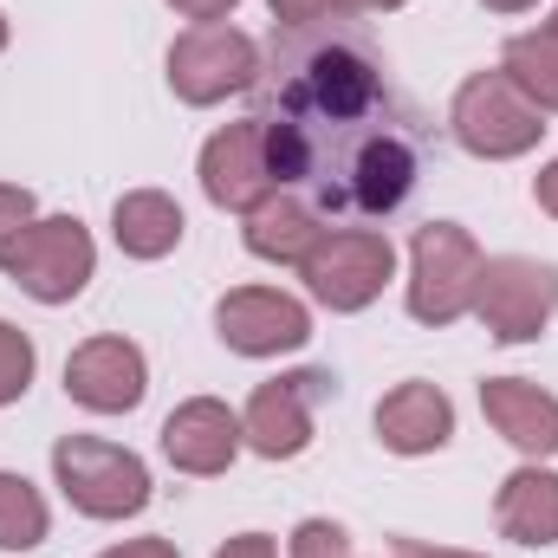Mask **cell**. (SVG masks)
<instances>
[{
	"label": "cell",
	"instance_id": "52a82bcc",
	"mask_svg": "<svg viewBox=\"0 0 558 558\" xmlns=\"http://www.w3.org/2000/svg\"><path fill=\"white\" fill-rule=\"evenodd\" d=\"M260 78V46L241 26H189L169 46V92L182 105H221L228 92H254Z\"/></svg>",
	"mask_w": 558,
	"mask_h": 558
},
{
	"label": "cell",
	"instance_id": "7402d4cb",
	"mask_svg": "<svg viewBox=\"0 0 558 558\" xmlns=\"http://www.w3.org/2000/svg\"><path fill=\"white\" fill-rule=\"evenodd\" d=\"M292 558H351V539L338 520H305L292 533Z\"/></svg>",
	"mask_w": 558,
	"mask_h": 558
},
{
	"label": "cell",
	"instance_id": "1f68e13d",
	"mask_svg": "<svg viewBox=\"0 0 558 558\" xmlns=\"http://www.w3.org/2000/svg\"><path fill=\"white\" fill-rule=\"evenodd\" d=\"M0 52H7V20H0Z\"/></svg>",
	"mask_w": 558,
	"mask_h": 558
},
{
	"label": "cell",
	"instance_id": "83f0119b",
	"mask_svg": "<svg viewBox=\"0 0 558 558\" xmlns=\"http://www.w3.org/2000/svg\"><path fill=\"white\" fill-rule=\"evenodd\" d=\"M397 558H481V553H448V546H428V539H397Z\"/></svg>",
	"mask_w": 558,
	"mask_h": 558
},
{
	"label": "cell",
	"instance_id": "7c38bea8",
	"mask_svg": "<svg viewBox=\"0 0 558 558\" xmlns=\"http://www.w3.org/2000/svg\"><path fill=\"white\" fill-rule=\"evenodd\" d=\"M143 390H149V371H143V351L131 338H85L65 357V397L85 403V410H98V416L137 410Z\"/></svg>",
	"mask_w": 558,
	"mask_h": 558
},
{
	"label": "cell",
	"instance_id": "44dd1931",
	"mask_svg": "<svg viewBox=\"0 0 558 558\" xmlns=\"http://www.w3.org/2000/svg\"><path fill=\"white\" fill-rule=\"evenodd\" d=\"M33 384V338L0 318V403H20Z\"/></svg>",
	"mask_w": 558,
	"mask_h": 558
},
{
	"label": "cell",
	"instance_id": "7a4b0ae2",
	"mask_svg": "<svg viewBox=\"0 0 558 558\" xmlns=\"http://www.w3.org/2000/svg\"><path fill=\"white\" fill-rule=\"evenodd\" d=\"M52 474H59L65 500H72L85 520H124V513H143V507H149V468H143L131 448H118V441L59 435Z\"/></svg>",
	"mask_w": 558,
	"mask_h": 558
},
{
	"label": "cell",
	"instance_id": "5bb4252c",
	"mask_svg": "<svg viewBox=\"0 0 558 558\" xmlns=\"http://www.w3.org/2000/svg\"><path fill=\"white\" fill-rule=\"evenodd\" d=\"M487 422L520 448V454H558V397L526 377H487L481 384Z\"/></svg>",
	"mask_w": 558,
	"mask_h": 558
},
{
	"label": "cell",
	"instance_id": "30bf717a",
	"mask_svg": "<svg viewBox=\"0 0 558 558\" xmlns=\"http://www.w3.org/2000/svg\"><path fill=\"white\" fill-rule=\"evenodd\" d=\"M215 331L241 357H279V351H299L312 338V312L279 286H234L215 305Z\"/></svg>",
	"mask_w": 558,
	"mask_h": 558
},
{
	"label": "cell",
	"instance_id": "4316f807",
	"mask_svg": "<svg viewBox=\"0 0 558 558\" xmlns=\"http://www.w3.org/2000/svg\"><path fill=\"white\" fill-rule=\"evenodd\" d=\"M105 558H182L169 539H124V546H111Z\"/></svg>",
	"mask_w": 558,
	"mask_h": 558
},
{
	"label": "cell",
	"instance_id": "d6a6232c",
	"mask_svg": "<svg viewBox=\"0 0 558 558\" xmlns=\"http://www.w3.org/2000/svg\"><path fill=\"white\" fill-rule=\"evenodd\" d=\"M553 33H558V20H553Z\"/></svg>",
	"mask_w": 558,
	"mask_h": 558
},
{
	"label": "cell",
	"instance_id": "f1b7e54d",
	"mask_svg": "<svg viewBox=\"0 0 558 558\" xmlns=\"http://www.w3.org/2000/svg\"><path fill=\"white\" fill-rule=\"evenodd\" d=\"M533 195H539V208H546V215H553V221H558V156H553V162H546V175L533 182Z\"/></svg>",
	"mask_w": 558,
	"mask_h": 558
},
{
	"label": "cell",
	"instance_id": "3957f363",
	"mask_svg": "<svg viewBox=\"0 0 558 558\" xmlns=\"http://www.w3.org/2000/svg\"><path fill=\"white\" fill-rule=\"evenodd\" d=\"M454 143L481 162H507V156H526L533 143L546 137V111H533L507 72H474L461 92H454Z\"/></svg>",
	"mask_w": 558,
	"mask_h": 558
},
{
	"label": "cell",
	"instance_id": "277c9868",
	"mask_svg": "<svg viewBox=\"0 0 558 558\" xmlns=\"http://www.w3.org/2000/svg\"><path fill=\"white\" fill-rule=\"evenodd\" d=\"M474 279H481V247L461 221H428L410 241V312L422 325H454L474 312Z\"/></svg>",
	"mask_w": 558,
	"mask_h": 558
},
{
	"label": "cell",
	"instance_id": "4dcf8cb0",
	"mask_svg": "<svg viewBox=\"0 0 558 558\" xmlns=\"http://www.w3.org/2000/svg\"><path fill=\"white\" fill-rule=\"evenodd\" d=\"M390 7H403V0H351V13H390Z\"/></svg>",
	"mask_w": 558,
	"mask_h": 558
},
{
	"label": "cell",
	"instance_id": "8fae6325",
	"mask_svg": "<svg viewBox=\"0 0 558 558\" xmlns=\"http://www.w3.org/2000/svg\"><path fill=\"white\" fill-rule=\"evenodd\" d=\"M202 189L215 208H234V215H254L267 195H274V162H267V131L260 118H241L228 131H215L202 149Z\"/></svg>",
	"mask_w": 558,
	"mask_h": 558
},
{
	"label": "cell",
	"instance_id": "603a6c76",
	"mask_svg": "<svg viewBox=\"0 0 558 558\" xmlns=\"http://www.w3.org/2000/svg\"><path fill=\"white\" fill-rule=\"evenodd\" d=\"M351 0H274V20L292 33V26H325V20H344Z\"/></svg>",
	"mask_w": 558,
	"mask_h": 558
},
{
	"label": "cell",
	"instance_id": "4fadbf2b",
	"mask_svg": "<svg viewBox=\"0 0 558 558\" xmlns=\"http://www.w3.org/2000/svg\"><path fill=\"white\" fill-rule=\"evenodd\" d=\"M162 454L182 474H228V461L241 454V416L215 397H195L162 422Z\"/></svg>",
	"mask_w": 558,
	"mask_h": 558
},
{
	"label": "cell",
	"instance_id": "ba28073f",
	"mask_svg": "<svg viewBox=\"0 0 558 558\" xmlns=\"http://www.w3.org/2000/svg\"><path fill=\"white\" fill-rule=\"evenodd\" d=\"M474 312H481V325H487L500 344H526V338H539V331H546V318L558 312V267L526 260V254L481 260V279H474Z\"/></svg>",
	"mask_w": 558,
	"mask_h": 558
},
{
	"label": "cell",
	"instance_id": "9a60e30c",
	"mask_svg": "<svg viewBox=\"0 0 558 558\" xmlns=\"http://www.w3.org/2000/svg\"><path fill=\"white\" fill-rule=\"evenodd\" d=\"M454 435V403L435 384H397L377 403V441L390 454H435Z\"/></svg>",
	"mask_w": 558,
	"mask_h": 558
},
{
	"label": "cell",
	"instance_id": "ac0fdd59",
	"mask_svg": "<svg viewBox=\"0 0 558 558\" xmlns=\"http://www.w3.org/2000/svg\"><path fill=\"white\" fill-rule=\"evenodd\" d=\"M318 208L305 202V195H267L254 215H247V247L260 254V260H279V267H299L312 247H318Z\"/></svg>",
	"mask_w": 558,
	"mask_h": 558
},
{
	"label": "cell",
	"instance_id": "6da1fadb",
	"mask_svg": "<svg viewBox=\"0 0 558 558\" xmlns=\"http://www.w3.org/2000/svg\"><path fill=\"white\" fill-rule=\"evenodd\" d=\"M260 131L279 189L318 215H390L422 175V111L390 85L377 39L357 20L274 33L260 78Z\"/></svg>",
	"mask_w": 558,
	"mask_h": 558
},
{
	"label": "cell",
	"instance_id": "d6986e66",
	"mask_svg": "<svg viewBox=\"0 0 558 558\" xmlns=\"http://www.w3.org/2000/svg\"><path fill=\"white\" fill-rule=\"evenodd\" d=\"M500 72L513 78V92L533 105V111H558V33L539 26V33H520L500 59Z\"/></svg>",
	"mask_w": 558,
	"mask_h": 558
},
{
	"label": "cell",
	"instance_id": "f546056e",
	"mask_svg": "<svg viewBox=\"0 0 558 558\" xmlns=\"http://www.w3.org/2000/svg\"><path fill=\"white\" fill-rule=\"evenodd\" d=\"M481 7H494V13H526V7H539V0H481Z\"/></svg>",
	"mask_w": 558,
	"mask_h": 558
},
{
	"label": "cell",
	"instance_id": "484cf974",
	"mask_svg": "<svg viewBox=\"0 0 558 558\" xmlns=\"http://www.w3.org/2000/svg\"><path fill=\"white\" fill-rule=\"evenodd\" d=\"M175 13H189L195 26H215V20H228L234 13V0H169Z\"/></svg>",
	"mask_w": 558,
	"mask_h": 558
},
{
	"label": "cell",
	"instance_id": "ffe728a7",
	"mask_svg": "<svg viewBox=\"0 0 558 558\" xmlns=\"http://www.w3.org/2000/svg\"><path fill=\"white\" fill-rule=\"evenodd\" d=\"M46 526H52V513H46L39 487H33L26 474H7V468H0V553H26V546H39Z\"/></svg>",
	"mask_w": 558,
	"mask_h": 558
},
{
	"label": "cell",
	"instance_id": "9c48e42d",
	"mask_svg": "<svg viewBox=\"0 0 558 558\" xmlns=\"http://www.w3.org/2000/svg\"><path fill=\"white\" fill-rule=\"evenodd\" d=\"M331 371H286L274 384H260L254 397H247V416H241V441L254 448V454H267V461H292V454H305V441H312V416H318V403H331Z\"/></svg>",
	"mask_w": 558,
	"mask_h": 558
},
{
	"label": "cell",
	"instance_id": "5b68a950",
	"mask_svg": "<svg viewBox=\"0 0 558 558\" xmlns=\"http://www.w3.org/2000/svg\"><path fill=\"white\" fill-rule=\"evenodd\" d=\"M0 267H7V279L20 292H33L39 305H65V299L85 292V279L98 267V247H92V234L72 215H52V221H26L20 241L0 254Z\"/></svg>",
	"mask_w": 558,
	"mask_h": 558
},
{
	"label": "cell",
	"instance_id": "8992f818",
	"mask_svg": "<svg viewBox=\"0 0 558 558\" xmlns=\"http://www.w3.org/2000/svg\"><path fill=\"white\" fill-rule=\"evenodd\" d=\"M299 274L312 286V299L318 305H331V312H364L390 274H397V247L384 241V234H371V228H325L318 234V247L299 260Z\"/></svg>",
	"mask_w": 558,
	"mask_h": 558
},
{
	"label": "cell",
	"instance_id": "d4e9b609",
	"mask_svg": "<svg viewBox=\"0 0 558 558\" xmlns=\"http://www.w3.org/2000/svg\"><path fill=\"white\" fill-rule=\"evenodd\" d=\"M215 558H279V553H274V539H267V533H234Z\"/></svg>",
	"mask_w": 558,
	"mask_h": 558
},
{
	"label": "cell",
	"instance_id": "cb8c5ba5",
	"mask_svg": "<svg viewBox=\"0 0 558 558\" xmlns=\"http://www.w3.org/2000/svg\"><path fill=\"white\" fill-rule=\"evenodd\" d=\"M33 221V195L20 189V182H0V254L20 241V228Z\"/></svg>",
	"mask_w": 558,
	"mask_h": 558
},
{
	"label": "cell",
	"instance_id": "2e32d148",
	"mask_svg": "<svg viewBox=\"0 0 558 558\" xmlns=\"http://www.w3.org/2000/svg\"><path fill=\"white\" fill-rule=\"evenodd\" d=\"M494 520L513 546H558V474L553 468H520L500 481Z\"/></svg>",
	"mask_w": 558,
	"mask_h": 558
},
{
	"label": "cell",
	"instance_id": "e0dca14e",
	"mask_svg": "<svg viewBox=\"0 0 558 558\" xmlns=\"http://www.w3.org/2000/svg\"><path fill=\"white\" fill-rule=\"evenodd\" d=\"M182 208H175V195H162V189H131V195H118V208H111V234H118V247L131 254V260H162V254H175V241H182Z\"/></svg>",
	"mask_w": 558,
	"mask_h": 558
}]
</instances>
